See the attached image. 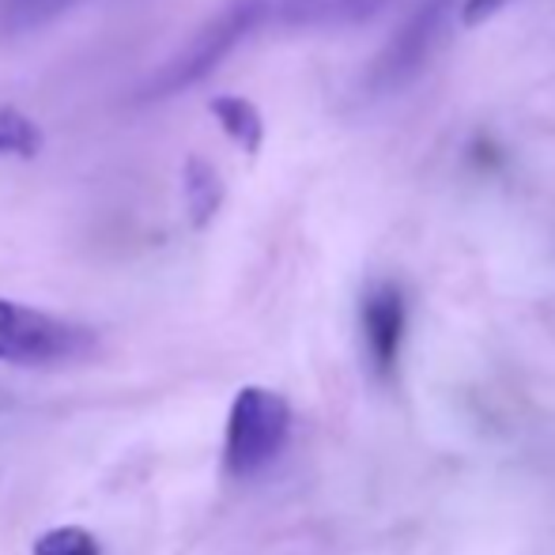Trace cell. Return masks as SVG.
<instances>
[{"instance_id": "cell-7", "label": "cell", "mask_w": 555, "mask_h": 555, "mask_svg": "<svg viewBox=\"0 0 555 555\" xmlns=\"http://www.w3.org/2000/svg\"><path fill=\"white\" fill-rule=\"evenodd\" d=\"M208 111H212V117L220 121V129L242 147V152H246V155L261 152V144H264V117H261V111H257L254 103H249V99H242V95H216L212 103H208Z\"/></svg>"}, {"instance_id": "cell-11", "label": "cell", "mask_w": 555, "mask_h": 555, "mask_svg": "<svg viewBox=\"0 0 555 555\" xmlns=\"http://www.w3.org/2000/svg\"><path fill=\"white\" fill-rule=\"evenodd\" d=\"M35 555H99V544L83 526H57L38 537Z\"/></svg>"}, {"instance_id": "cell-1", "label": "cell", "mask_w": 555, "mask_h": 555, "mask_svg": "<svg viewBox=\"0 0 555 555\" xmlns=\"http://www.w3.org/2000/svg\"><path fill=\"white\" fill-rule=\"evenodd\" d=\"M264 27H269V0H231L175 61H167V65L140 88V95L170 99V95H178V91L193 88V83H201L205 76H212L246 38H254L257 30H264Z\"/></svg>"}, {"instance_id": "cell-10", "label": "cell", "mask_w": 555, "mask_h": 555, "mask_svg": "<svg viewBox=\"0 0 555 555\" xmlns=\"http://www.w3.org/2000/svg\"><path fill=\"white\" fill-rule=\"evenodd\" d=\"M435 15H439V4L427 8V12L420 15V20L412 23V27L404 30L401 38H397L393 50H389V61H378V73L382 76H389L393 68H409L412 61L424 57L427 42H431V35H435Z\"/></svg>"}, {"instance_id": "cell-8", "label": "cell", "mask_w": 555, "mask_h": 555, "mask_svg": "<svg viewBox=\"0 0 555 555\" xmlns=\"http://www.w3.org/2000/svg\"><path fill=\"white\" fill-rule=\"evenodd\" d=\"M68 4H76V0H0V35L4 38L30 35V30L57 20Z\"/></svg>"}, {"instance_id": "cell-6", "label": "cell", "mask_w": 555, "mask_h": 555, "mask_svg": "<svg viewBox=\"0 0 555 555\" xmlns=\"http://www.w3.org/2000/svg\"><path fill=\"white\" fill-rule=\"evenodd\" d=\"M182 193H185V212L193 227H208L216 212L223 208V178L205 155H190L182 167Z\"/></svg>"}, {"instance_id": "cell-2", "label": "cell", "mask_w": 555, "mask_h": 555, "mask_svg": "<svg viewBox=\"0 0 555 555\" xmlns=\"http://www.w3.org/2000/svg\"><path fill=\"white\" fill-rule=\"evenodd\" d=\"M95 351V333L80 322L0 299V363L57 366Z\"/></svg>"}, {"instance_id": "cell-5", "label": "cell", "mask_w": 555, "mask_h": 555, "mask_svg": "<svg viewBox=\"0 0 555 555\" xmlns=\"http://www.w3.org/2000/svg\"><path fill=\"white\" fill-rule=\"evenodd\" d=\"M386 0H269V27L340 30L378 15Z\"/></svg>"}, {"instance_id": "cell-4", "label": "cell", "mask_w": 555, "mask_h": 555, "mask_svg": "<svg viewBox=\"0 0 555 555\" xmlns=\"http://www.w3.org/2000/svg\"><path fill=\"white\" fill-rule=\"evenodd\" d=\"M404 330H409V307L404 292L397 284H378L363 299V336L378 374H393L397 356H401Z\"/></svg>"}, {"instance_id": "cell-3", "label": "cell", "mask_w": 555, "mask_h": 555, "mask_svg": "<svg viewBox=\"0 0 555 555\" xmlns=\"http://www.w3.org/2000/svg\"><path fill=\"white\" fill-rule=\"evenodd\" d=\"M292 431V404L280 393L261 386H246L231 404L227 416V442H223V465L234 476L261 473L287 442Z\"/></svg>"}, {"instance_id": "cell-12", "label": "cell", "mask_w": 555, "mask_h": 555, "mask_svg": "<svg viewBox=\"0 0 555 555\" xmlns=\"http://www.w3.org/2000/svg\"><path fill=\"white\" fill-rule=\"evenodd\" d=\"M514 0H461V27H483Z\"/></svg>"}, {"instance_id": "cell-9", "label": "cell", "mask_w": 555, "mask_h": 555, "mask_svg": "<svg viewBox=\"0 0 555 555\" xmlns=\"http://www.w3.org/2000/svg\"><path fill=\"white\" fill-rule=\"evenodd\" d=\"M42 152V129L15 106H0V155L35 159Z\"/></svg>"}]
</instances>
